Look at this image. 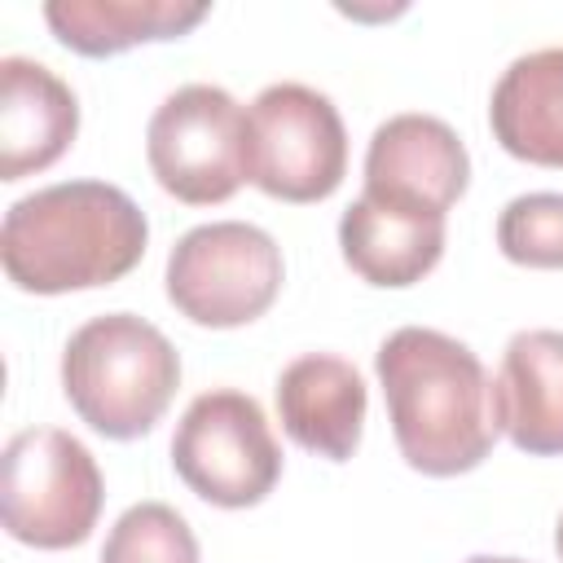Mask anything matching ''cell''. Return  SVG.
Segmentation results:
<instances>
[{"label":"cell","mask_w":563,"mask_h":563,"mask_svg":"<svg viewBox=\"0 0 563 563\" xmlns=\"http://www.w3.org/2000/svg\"><path fill=\"white\" fill-rule=\"evenodd\" d=\"M150 242L145 211L110 180H62L9 202L4 277L26 295L92 290L128 277Z\"/></svg>","instance_id":"obj_2"},{"label":"cell","mask_w":563,"mask_h":563,"mask_svg":"<svg viewBox=\"0 0 563 563\" xmlns=\"http://www.w3.org/2000/svg\"><path fill=\"white\" fill-rule=\"evenodd\" d=\"M400 457L422 475L475 471L501 435V400L484 361L453 334L400 325L374 352Z\"/></svg>","instance_id":"obj_1"},{"label":"cell","mask_w":563,"mask_h":563,"mask_svg":"<svg viewBox=\"0 0 563 563\" xmlns=\"http://www.w3.org/2000/svg\"><path fill=\"white\" fill-rule=\"evenodd\" d=\"M488 128L510 158L563 167V44L515 57L488 97Z\"/></svg>","instance_id":"obj_14"},{"label":"cell","mask_w":563,"mask_h":563,"mask_svg":"<svg viewBox=\"0 0 563 563\" xmlns=\"http://www.w3.org/2000/svg\"><path fill=\"white\" fill-rule=\"evenodd\" d=\"M369 391L352 361L334 352H303L277 374V418L286 435L325 457L347 462L365 431Z\"/></svg>","instance_id":"obj_10"},{"label":"cell","mask_w":563,"mask_h":563,"mask_svg":"<svg viewBox=\"0 0 563 563\" xmlns=\"http://www.w3.org/2000/svg\"><path fill=\"white\" fill-rule=\"evenodd\" d=\"M497 246L523 268H563V194H519L497 216Z\"/></svg>","instance_id":"obj_17"},{"label":"cell","mask_w":563,"mask_h":563,"mask_svg":"<svg viewBox=\"0 0 563 563\" xmlns=\"http://www.w3.org/2000/svg\"><path fill=\"white\" fill-rule=\"evenodd\" d=\"M501 431L519 453H563V330L510 334L497 369Z\"/></svg>","instance_id":"obj_13"},{"label":"cell","mask_w":563,"mask_h":563,"mask_svg":"<svg viewBox=\"0 0 563 563\" xmlns=\"http://www.w3.org/2000/svg\"><path fill=\"white\" fill-rule=\"evenodd\" d=\"M180 387V352L136 312H101L62 347V391L79 422L106 440L154 431Z\"/></svg>","instance_id":"obj_3"},{"label":"cell","mask_w":563,"mask_h":563,"mask_svg":"<svg viewBox=\"0 0 563 563\" xmlns=\"http://www.w3.org/2000/svg\"><path fill=\"white\" fill-rule=\"evenodd\" d=\"M554 550H559V559H563V515H559V523H554Z\"/></svg>","instance_id":"obj_19"},{"label":"cell","mask_w":563,"mask_h":563,"mask_svg":"<svg viewBox=\"0 0 563 563\" xmlns=\"http://www.w3.org/2000/svg\"><path fill=\"white\" fill-rule=\"evenodd\" d=\"M286 264L273 233L246 220H211L176 238L167 255V299L180 317L233 330L264 317L282 290Z\"/></svg>","instance_id":"obj_6"},{"label":"cell","mask_w":563,"mask_h":563,"mask_svg":"<svg viewBox=\"0 0 563 563\" xmlns=\"http://www.w3.org/2000/svg\"><path fill=\"white\" fill-rule=\"evenodd\" d=\"M462 563H528V559H501V554H471Z\"/></svg>","instance_id":"obj_18"},{"label":"cell","mask_w":563,"mask_h":563,"mask_svg":"<svg viewBox=\"0 0 563 563\" xmlns=\"http://www.w3.org/2000/svg\"><path fill=\"white\" fill-rule=\"evenodd\" d=\"M172 466L211 506H260L282 479V444L255 396L211 387L189 400L172 435Z\"/></svg>","instance_id":"obj_7"},{"label":"cell","mask_w":563,"mask_h":563,"mask_svg":"<svg viewBox=\"0 0 563 563\" xmlns=\"http://www.w3.org/2000/svg\"><path fill=\"white\" fill-rule=\"evenodd\" d=\"M79 132V97L35 57H0V180L53 167Z\"/></svg>","instance_id":"obj_11"},{"label":"cell","mask_w":563,"mask_h":563,"mask_svg":"<svg viewBox=\"0 0 563 563\" xmlns=\"http://www.w3.org/2000/svg\"><path fill=\"white\" fill-rule=\"evenodd\" d=\"M101 563H198V537L176 506L136 501L106 532Z\"/></svg>","instance_id":"obj_16"},{"label":"cell","mask_w":563,"mask_h":563,"mask_svg":"<svg viewBox=\"0 0 563 563\" xmlns=\"http://www.w3.org/2000/svg\"><path fill=\"white\" fill-rule=\"evenodd\" d=\"M347 128L339 106L295 79L268 84L246 110V180L277 202H321L343 185Z\"/></svg>","instance_id":"obj_5"},{"label":"cell","mask_w":563,"mask_h":563,"mask_svg":"<svg viewBox=\"0 0 563 563\" xmlns=\"http://www.w3.org/2000/svg\"><path fill=\"white\" fill-rule=\"evenodd\" d=\"M207 18V4L185 0H48L44 22L79 57H114L136 44L180 40Z\"/></svg>","instance_id":"obj_15"},{"label":"cell","mask_w":563,"mask_h":563,"mask_svg":"<svg viewBox=\"0 0 563 563\" xmlns=\"http://www.w3.org/2000/svg\"><path fill=\"white\" fill-rule=\"evenodd\" d=\"M471 185V154L462 136L435 114H391L374 128L365 150V198L449 216Z\"/></svg>","instance_id":"obj_9"},{"label":"cell","mask_w":563,"mask_h":563,"mask_svg":"<svg viewBox=\"0 0 563 563\" xmlns=\"http://www.w3.org/2000/svg\"><path fill=\"white\" fill-rule=\"evenodd\" d=\"M145 158L172 198L189 207L224 202L246 180V110L220 84H185L150 114Z\"/></svg>","instance_id":"obj_8"},{"label":"cell","mask_w":563,"mask_h":563,"mask_svg":"<svg viewBox=\"0 0 563 563\" xmlns=\"http://www.w3.org/2000/svg\"><path fill=\"white\" fill-rule=\"evenodd\" d=\"M339 251L361 282L383 286V290H405L440 264L444 216L378 202L361 194L339 216Z\"/></svg>","instance_id":"obj_12"},{"label":"cell","mask_w":563,"mask_h":563,"mask_svg":"<svg viewBox=\"0 0 563 563\" xmlns=\"http://www.w3.org/2000/svg\"><path fill=\"white\" fill-rule=\"evenodd\" d=\"M106 501L101 466L62 427H26L0 457L4 532L35 550H70L92 537Z\"/></svg>","instance_id":"obj_4"}]
</instances>
